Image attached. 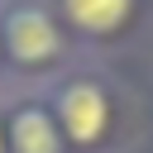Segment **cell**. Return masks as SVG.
I'll return each instance as SVG.
<instances>
[{
	"label": "cell",
	"mask_w": 153,
	"mask_h": 153,
	"mask_svg": "<svg viewBox=\"0 0 153 153\" xmlns=\"http://www.w3.org/2000/svg\"><path fill=\"white\" fill-rule=\"evenodd\" d=\"M129 5L134 0H62V14L81 33H115L129 19Z\"/></svg>",
	"instance_id": "4"
},
{
	"label": "cell",
	"mask_w": 153,
	"mask_h": 153,
	"mask_svg": "<svg viewBox=\"0 0 153 153\" xmlns=\"http://www.w3.org/2000/svg\"><path fill=\"white\" fill-rule=\"evenodd\" d=\"M0 153H5V139H0Z\"/></svg>",
	"instance_id": "5"
},
{
	"label": "cell",
	"mask_w": 153,
	"mask_h": 153,
	"mask_svg": "<svg viewBox=\"0 0 153 153\" xmlns=\"http://www.w3.org/2000/svg\"><path fill=\"white\" fill-rule=\"evenodd\" d=\"M57 115H62V134L81 148L100 143L105 139V124H110V105H105V91L96 81H72L62 86L57 96Z\"/></svg>",
	"instance_id": "1"
},
{
	"label": "cell",
	"mask_w": 153,
	"mask_h": 153,
	"mask_svg": "<svg viewBox=\"0 0 153 153\" xmlns=\"http://www.w3.org/2000/svg\"><path fill=\"white\" fill-rule=\"evenodd\" d=\"M10 148L14 153H62V129H57V120L48 110L24 105L10 120Z\"/></svg>",
	"instance_id": "3"
},
{
	"label": "cell",
	"mask_w": 153,
	"mask_h": 153,
	"mask_svg": "<svg viewBox=\"0 0 153 153\" xmlns=\"http://www.w3.org/2000/svg\"><path fill=\"white\" fill-rule=\"evenodd\" d=\"M5 48L19 62H48L62 53V33L38 5H14L5 14Z\"/></svg>",
	"instance_id": "2"
}]
</instances>
